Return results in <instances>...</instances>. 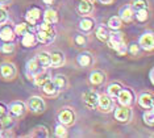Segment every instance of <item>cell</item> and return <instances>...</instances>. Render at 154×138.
<instances>
[{
  "label": "cell",
  "instance_id": "cell-1",
  "mask_svg": "<svg viewBox=\"0 0 154 138\" xmlns=\"http://www.w3.org/2000/svg\"><path fill=\"white\" fill-rule=\"evenodd\" d=\"M83 99V104L86 105L87 109L94 111L95 108H97V99H99V94L94 90H88L82 95Z\"/></svg>",
  "mask_w": 154,
  "mask_h": 138
},
{
  "label": "cell",
  "instance_id": "cell-2",
  "mask_svg": "<svg viewBox=\"0 0 154 138\" xmlns=\"http://www.w3.org/2000/svg\"><path fill=\"white\" fill-rule=\"evenodd\" d=\"M46 104H45L44 99L40 96H32L28 100V109L33 113H41L45 111Z\"/></svg>",
  "mask_w": 154,
  "mask_h": 138
},
{
  "label": "cell",
  "instance_id": "cell-3",
  "mask_svg": "<svg viewBox=\"0 0 154 138\" xmlns=\"http://www.w3.org/2000/svg\"><path fill=\"white\" fill-rule=\"evenodd\" d=\"M116 99L124 107H131L133 103H134V95H133V92L129 88H121Z\"/></svg>",
  "mask_w": 154,
  "mask_h": 138
},
{
  "label": "cell",
  "instance_id": "cell-4",
  "mask_svg": "<svg viewBox=\"0 0 154 138\" xmlns=\"http://www.w3.org/2000/svg\"><path fill=\"white\" fill-rule=\"evenodd\" d=\"M108 45H109V48L115 49V50H117L120 46L124 45V37H122V33L119 30H112L109 33V36H108Z\"/></svg>",
  "mask_w": 154,
  "mask_h": 138
},
{
  "label": "cell",
  "instance_id": "cell-5",
  "mask_svg": "<svg viewBox=\"0 0 154 138\" xmlns=\"http://www.w3.org/2000/svg\"><path fill=\"white\" fill-rule=\"evenodd\" d=\"M58 121L62 124V125L67 126V125H72L75 122V113L69 108L62 109L61 112L58 113Z\"/></svg>",
  "mask_w": 154,
  "mask_h": 138
},
{
  "label": "cell",
  "instance_id": "cell-6",
  "mask_svg": "<svg viewBox=\"0 0 154 138\" xmlns=\"http://www.w3.org/2000/svg\"><path fill=\"white\" fill-rule=\"evenodd\" d=\"M113 99H112L109 95H99V99H97V107L100 108L101 112H111L113 109Z\"/></svg>",
  "mask_w": 154,
  "mask_h": 138
},
{
  "label": "cell",
  "instance_id": "cell-7",
  "mask_svg": "<svg viewBox=\"0 0 154 138\" xmlns=\"http://www.w3.org/2000/svg\"><path fill=\"white\" fill-rule=\"evenodd\" d=\"M25 70H26V75L29 79H32L33 80V78L36 74H38L40 71H42L44 70V67L38 63V61L36 58H33V59H29V61L26 62V65H25Z\"/></svg>",
  "mask_w": 154,
  "mask_h": 138
},
{
  "label": "cell",
  "instance_id": "cell-8",
  "mask_svg": "<svg viewBox=\"0 0 154 138\" xmlns=\"http://www.w3.org/2000/svg\"><path fill=\"white\" fill-rule=\"evenodd\" d=\"M138 45H140V48L143 49V50H146V51L153 50V48H154V37H153L152 32H146V33H143L142 36L140 37V40H138Z\"/></svg>",
  "mask_w": 154,
  "mask_h": 138
},
{
  "label": "cell",
  "instance_id": "cell-9",
  "mask_svg": "<svg viewBox=\"0 0 154 138\" xmlns=\"http://www.w3.org/2000/svg\"><path fill=\"white\" fill-rule=\"evenodd\" d=\"M132 117V111L129 107H119L115 109V118L119 122H129V120Z\"/></svg>",
  "mask_w": 154,
  "mask_h": 138
},
{
  "label": "cell",
  "instance_id": "cell-10",
  "mask_svg": "<svg viewBox=\"0 0 154 138\" xmlns=\"http://www.w3.org/2000/svg\"><path fill=\"white\" fill-rule=\"evenodd\" d=\"M0 75L4 79H13L16 76V67L13 63L4 62L0 65Z\"/></svg>",
  "mask_w": 154,
  "mask_h": 138
},
{
  "label": "cell",
  "instance_id": "cell-11",
  "mask_svg": "<svg viewBox=\"0 0 154 138\" xmlns=\"http://www.w3.org/2000/svg\"><path fill=\"white\" fill-rule=\"evenodd\" d=\"M36 38L38 42L41 44H51L55 38V33H54V29L53 30H37V34H36Z\"/></svg>",
  "mask_w": 154,
  "mask_h": 138
},
{
  "label": "cell",
  "instance_id": "cell-12",
  "mask_svg": "<svg viewBox=\"0 0 154 138\" xmlns=\"http://www.w3.org/2000/svg\"><path fill=\"white\" fill-rule=\"evenodd\" d=\"M16 37L15 34V30L13 28H11L9 25H0V40L4 41V42H9V41H13Z\"/></svg>",
  "mask_w": 154,
  "mask_h": 138
},
{
  "label": "cell",
  "instance_id": "cell-13",
  "mask_svg": "<svg viewBox=\"0 0 154 138\" xmlns=\"http://www.w3.org/2000/svg\"><path fill=\"white\" fill-rule=\"evenodd\" d=\"M9 113H11L12 116H16V117H20V116H23L24 113L26 111V107L25 104H24L23 101H13L9 104Z\"/></svg>",
  "mask_w": 154,
  "mask_h": 138
},
{
  "label": "cell",
  "instance_id": "cell-14",
  "mask_svg": "<svg viewBox=\"0 0 154 138\" xmlns=\"http://www.w3.org/2000/svg\"><path fill=\"white\" fill-rule=\"evenodd\" d=\"M119 17H120L121 21H124V23H131V21L134 19V11H133L131 5H124L119 11Z\"/></svg>",
  "mask_w": 154,
  "mask_h": 138
},
{
  "label": "cell",
  "instance_id": "cell-15",
  "mask_svg": "<svg viewBox=\"0 0 154 138\" xmlns=\"http://www.w3.org/2000/svg\"><path fill=\"white\" fill-rule=\"evenodd\" d=\"M138 105L143 109H153V95L150 92H143L138 97Z\"/></svg>",
  "mask_w": 154,
  "mask_h": 138
},
{
  "label": "cell",
  "instance_id": "cell-16",
  "mask_svg": "<svg viewBox=\"0 0 154 138\" xmlns=\"http://www.w3.org/2000/svg\"><path fill=\"white\" fill-rule=\"evenodd\" d=\"M25 19H26V23L30 24V25H36L37 21L41 19V11L33 7V8L28 9L26 15H25Z\"/></svg>",
  "mask_w": 154,
  "mask_h": 138
},
{
  "label": "cell",
  "instance_id": "cell-17",
  "mask_svg": "<svg viewBox=\"0 0 154 138\" xmlns=\"http://www.w3.org/2000/svg\"><path fill=\"white\" fill-rule=\"evenodd\" d=\"M76 9H78V12L82 16H88V15L92 13V11H94L92 2H91V0H80Z\"/></svg>",
  "mask_w": 154,
  "mask_h": 138
},
{
  "label": "cell",
  "instance_id": "cell-18",
  "mask_svg": "<svg viewBox=\"0 0 154 138\" xmlns=\"http://www.w3.org/2000/svg\"><path fill=\"white\" fill-rule=\"evenodd\" d=\"M88 79L92 86H101V84L106 82V75H104V72L100 71V70H95V71H92L90 74Z\"/></svg>",
  "mask_w": 154,
  "mask_h": 138
},
{
  "label": "cell",
  "instance_id": "cell-19",
  "mask_svg": "<svg viewBox=\"0 0 154 138\" xmlns=\"http://www.w3.org/2000/svg\"><path fill=\"white\" fill-rule=\"evenodd\" d=\"M65 63V55L61 51H53L50 53V66L51 67H61Z\"/></svg>",
  "mask_w": 154,
  "mask_h": 138
},
{
  "label": "cell",
  "instance_id": "cell-20",
  "mask_svg": "<svg viewBox=\"0 0 154 138\" xmlns=\"http://www.w3.org/2000/svg\"><path fill=\"white\" fill-rule=\"evenodd\" d=\"M21 37H23L21 38V44H23V46H25V48H33V46L37 44L36 34H34L32 30L26 32V33L23 34Z\"/></svg>",
  "mask_w": 154,
  "mask_h": 138
},
{
  "label": "cell",
  "instance_id": "cell-21",
  "mask_svg": "<svg viewBox=\"0 0 154 138\" xmlns=\"http://www.w3.org/2000/svg\"><path fill=\"white\" fill-rule=\"evenodd\" d=\"M76 62H78V65L80 67H88L92 63V55L88 51L79 53L78 57H76Z\"/></svg>",
  "mask_w": 154,
  "mask_h": 138
},
{
  "label": "cell",
  "instance_id": "cell-22",
  "mask_svg": "<svg viewBox=\"0 0 154 138\" xmlns=\"http://www.w3.org/2000/svg\"><path fill=\"white\" fill-rule=\"evenodd\" d=\"M50 78H51L50 72H49L48 70H45V69H44L42 71H40L38 74H36V75H34L33 82H34V84H36L37 87H41L45 82H48V80L50 79Z\"/></svg>",
  "mask_w": 154,
  "mask_h": 138
},
{
  "label": "cell",
  "instance_id": "cell-23",
  "mask_svg": "<svg viewBox=\"0 0 154 138\" xmlns=\"http://www.w3.org/2000/svg\"><path fill=\"white\" fill-rule=\"evenodd\" d=\"M42 16H44V21H45V23L51 24V25L58 21V13H57V11L53 9V8H48L44 12Z\"/></svg>",
  "mask_w": 154,
  "mask_h": 138
},
{
  "label": "cell",
  "instance_id": "cell-24",
  "mask_svg": "<svg viewBox=\"0 0 154 138\" xmlns=\"http://www.w3.org/2000/svg\"><path fill=\"white\" fill-rule=\"evenodd\" d=\"M94 26H95L94 20L90 19V17H83V19L79 21V29L82 30L83 33H90V32L94 29Z\"/></svg>",
  "mask_w": 154,
  "mask_h": 138
},
{
  "label": "cell",
  "instance_id": "cell-25",
  "mask_svg": "<svg viewBox=\"0 0 154 138\" xmlns=\"http://www.w3.org/2000/svg\"><path fill=\"white\" fill-rule=\"evenodd\" d=\"M41 88H42V91H44V94L45 95H48V96H55L57 95V87H55V84L53 83V80L51 79H49L48 82H45L42 86H41Z\"/></svg>",
  "mask_w": 154,
  "mask_h": 138
},
{
  "label": "cell",
  "instance_id": "cell-26",
  "mask_svg": "<svg viewBox=\"0 0 154 138\" xmlns=\"http://www.w3.org/2000/svg\"><path fill=\"white\" fill-rule=\"evenodd\" d=\"M36 59L38 61V63H40V65L44 67V69H48V67H50V53H48V51L38 53Z\"/></svg>",
  "mask_w": 154,
  "mask_h": 138
},
{
  "label": "cell",
  "instance_id": "cell-27",
  "mask_svg": "<svg viewBox=\"0 0 154 138\" xmlns=\"http://www.w3.org/2000/svg\"><path fill=\"white\" fill-rule=\"evenodd\" d=\"M53 83L55 84V87H57V90H66L67 88V79H66L65 75H61V74H58V75L54 76L53 79Z\"/></svg>",
  "mask_w": 154,
  "mask_h": 138
},
{
  "label": "cell",
  "instance_id": "cell-28",
  "mask_svg": "<svg viewBox=\"0 0 154 138\" xmlns=\"http://www.w3.org/2000/svg\"><path fill=\"white\" fill-rule=\"evenodd\" d=\"M13 124H15V120H13L8 113L4 115L3 117H0V126L4 130H9L13 126Z\"/></svg>",
  "mask_w": 154,
  "mask_h": 138
},
{
  "label": "cell",
  "instance_id": "cell-29",
  "mask_svg": "<svg viewBox=\"0 0 154 138\" xmlns=\"http://www.w3.org/2000/svg\"><path fill=\"white\" fill-rule=\"evenodd\" d=\"M122 25V21L119 16H112L109 20H108V28L112 30H120V28Z\"/></svg>",
  "mask_w": 154,
  "mask_h": 138
},
{
  "label": "cell",
  "instance_id": "cell-30",
  "mask_svg": "<svg viewBox=\"0 0 154 138\" xmlns=\"http://www.w3.org/2000/svg\"><path fill=\"white\" fill-rule=\"evenodd\" d=\"M108 36H109V32H108L104 26H97L96 28V37L97 40L101 42H107L108 41Z\"/></svg>",
  "mask_w": 154,
  "mask_h": 138
},
{
  "label": "cell",
  "instance_id": "cell-31",
  "mask_svg": "<svg viewBox=\"0 0 154 138\" xmlns=\"http://www.w3.org/2000/svg\"><path fill=\"white\" fill-rule=\"evenodd\" d=\"M122 88V86L120 83H111L109 86H108V95L112 97V99H115V97H117V95H119V92H120V90Z\"/></svg>",
  "mask_w": 154,
  "mask_h": 138
},
{
  "label": "cell",
  "instance_id": "cell-32",
  "mask_svg": "<svg viewBox=\"0 0 154 138\" xmlns=\"http://www.w3.org/2000/svg\"><path fill=\"white\" fill-rule=\"evenodd\" d=\"M15 34L16 36H23V34H25L26 32H30L32 29H30V26L28 25L26 23H20V24H17V25L15 26Z\"/></svg>",
  "mask_w": 154,
  "mask_h": 138
},
{
  "label": "cell",
  "instance_id": "cell-33",
  "mask_svg": "<svg viewBox=\"0 0 154 138\" xmlns=\"http://www.w3.org/2000/svg\"><path fill=\"white\" fill-rule=\"evenodd\" d=\"M142 118H143V122L149 126H153L154 125V112L153 109H146L142 115Z\"/></svg>",
  "mask_w": 154,
  "mask_h": 138
},
{
  "label": "cell",
  "instance_id": "cell-34",
  "mask_svg": "<svg viewBox=\"0 0 154 138\" xmlns=\"http://www.w3.org/2000/svg\"><path fill=\"white\" fill-rule=\"evenodd\" d=\"M134 17L138 23H145L148 21L149 19V13H148V9H138V11H134Z\"/></svg>",
  "mask_w": 154,
  "mask_h": 138
},
{
  "label": "cell",
  "instance_id": "cell-35",
  "mask_svg": "<svg viewBox=\"0 0 154 138\" xmlns=\"http://www.w3.org/2000/svg\"><path fill=\"white\" fill-rule=\"evenodd\" d=\"M132 8L133 11H138V9H148L149 7V3L148 0H133L132 3Z\"/></svg>",
  "mask_w": 154,
  "mask_h": 138
},
{
  "label": "cell",
  "instance_id": "cell-36",
  "mask_svg": "<svg viewBox=\"0 0 154 138\" xmlns=\"http://www.w3.org/2000/svg\"><path fill=\"white\" fill-rule=\"evenodd\" d=\"M30 136L33 137H48V130L45 126H36Z\"/></svg>",
  "mask_w": 154,
  "mask_h": 138
},
{
  "label": "cell",
  "instance_id": "cell-37",
  "mask_svg": "<svg viewBox=\"0 0 154 138\" xmlns=\"http://www.w3.org/2000/svg\"><path fill=\"white\" fill-rule=\"evenodd\" d=\"M0 50L3 53H5V54H9V53H12L15 50V44H13V41H9V42H4L3 45H0Z\"/></svg>",
  "mask_w": 154,
  "mask_h": 138
},
{
  "label": "cell",
  "instance_id": "cell-38",
  "mask_svg": "<svg viewBox=\"0 0 154 138\" xmlns=\"http://www.w3.org/2000/svg\"><path fill=\"white\" fill-rule=\"evenodd\" d=\"M54 133H55V136H57V137H59V138H62V137H66V136H67V130H66L65 125H62L61 122H59L58 125L55 126V130H54Z\"/></svg>",
  "mask_w": 154,
  "mask_h": 138
},
{
  "label": "cell",
  "instance_id": "cell-39",
  "mask_svg": "<svg viewBox=\"0 0 154 138\" xmlns=\"http://www.w3.org/2000/svg\"><path fill=\"white\" fill-rule=\"evenodd\" d=\"M74 42H75L76 46H79V48H83V46L87 45V38H86V36H82V34H79V36H75Z\"/></svg>",
  "mask_w": 154,
  "mask_h": 138
},
{
  "label": "cell",
  "instance_id": "cell-40",
  "mask_svg": "<svg viewBox=\"0 0 154 138\" xmlns=\"http://www.w3.org/2000/svg\"><path fill=\"white\" fill-rule=\"evenodd\" d=\"M8 21V15H7V11L0 7V25H4V24Z\"/></svg>",
  "mask_w": 154,
  "mask_h": 138
},
{
  "label": "cell",
  "instance_id": "cell-41",
  "mask_svg": "<svg viewBox=\"0 0 154 138\" xmlns=\"http://www.w3.org/2000/svg\"><path fill=\"white\" fill-rule=\"evenodd\" d=\"M37 30H53V25L48 23H41L40 25H37Z\"/></svg>",
  "mask_w": 154,
  "mask_h": 138
},
{
  "label": "cell",
  "instance_id": "cell-42",
  "mask_svg": "<svg viewBox=\"0 0 154 138\" xmlns=\"http://www.w3.org/2000/svg\"><path fill=\"white\" fill-rule=\"evenodd\" d=\"M129 53H131L132 55H137L140 53V45L138 44H132L129 46Z\"/></svg>",
  "mask_w": 154,
  "mask_h": 138
},
{
  "label": "cell",
  "instance_id": "cell-43",
  "mask_svg": "<svg viewBox=\"0 0 154 138\" xmlns=\"http://www.w3.org/2000/svg\"><path fill=\"white\" fill-rule=\"evenodd\" d=\"M7 113H8V108H7L4 104H0V117H3Z\"/></svg>",
  "mask_w": 154,
  "mask_h": 138
},
{
  "label": "cell",
  "instance_id": "cell-44",
  "mask_svg": "<svg viewBox=\"0 0 154 138\" xmlns=\"http://www.w3.org/2000/svg\"><path fill=\"white\" fill-rule=\"evenodd\" d=\"M149 80H150V83H154V70L153 69L149 71Z\"/></svg>",
  "mask_w": 154,
  "mask_h": 138
},
{
  "label": "cell",
  "instance_id": "cell-45",
  "mask_svg": "<svg viewBox=\"0 0 154 138\" xmlns=\"http://www.w3.org/2000/svg\"><path fill=\"white\" fill-rule=\"evenodd\" d=\"M11 3V0H0V7H5Z\"/></svg>",
  "mask_w": 154,
  "mask_h": 138
},
{
  "label": "cell",
  "instance_id": "cell-46",
  "mask_svg": "<svg viewBox=\"0 0 154 138\" xmlns=\"http://www.w3.org/2000/svg\"><path fill=\"white\" fill-rule=\"evenodd\" d=\"M100 3H103V4H111L112 2H113V0H99Z\"/></svg>",
  "mask_w": 154,
  "mask_h": 138
},
{
  "label": "cell",
  "instance_id": "cell-47",
  "mask_svg": "<svg viewBox=\"0 0 154 138\" xmlns=\"http://www.w3.org/2000/svg\"><path fill=\"white\" fill-rule=\"evenodd\" d=\"M42 2L45 3V4H48V5H50V4H53V2H54V0H42Z\"/></svg>",
  "mask_w": 154,
  "mask_h": 138
}]
</instances>
